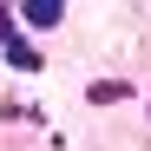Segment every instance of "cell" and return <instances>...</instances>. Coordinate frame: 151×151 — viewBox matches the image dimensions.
Here are the masks:
<instances>
[{"label":"cell","instance_id":"6da1fadb","mask_svg":"<svg viewBox=\"0 0 151 151\" xmlns=\"http://www.w3.org/2000/svg\"><path fill=\"white\" fill-rule=\"evenodd\" d=\"M20 20H27V27H59L66 7H59V0H27V7H20Z\"/></svg>","mask_w":151,"mask_h":151},{"label":"cell","instance_id":"7a4b0ae2","mask_svg":"<svg viewBox=\"0 0 151 151\" xmlns=\"http://www.w3.org/2000/svg\"><path fill=\"white\" fill-rule=\"evenodd\" d=\"M7 59H13V66H27V72L40 66V53H33V46H27V40H13V46H7Z\"/></svg>","mask_w":151,"mask_h":151},{"label":"cell","instance_id":"3957f363","mask_svg":"<svg viewBox=\"0 0 151 151\" xmlns=\"http://www.w3.org/2000/svg\"><path fill=\"white\" fill-rule=\"evenodd\" d=\"M0 46H13V13L0 7Z\"/></svg>","mask_w":151,"mask_h":151}]
</instances>
